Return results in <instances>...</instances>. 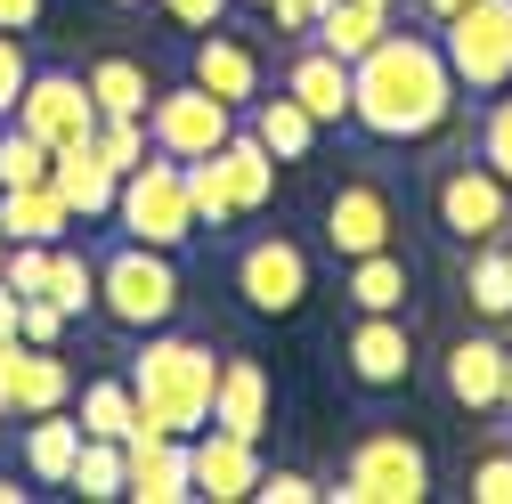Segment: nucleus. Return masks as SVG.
<instances>
[{
    "instance_id": "f257e3e1",
    "label": "nucleus",
    "mask_w": 512,
    "mask_h": 504,
    "mask_svg": "<svg viewBox=\"0 0 512 504\" xmlns=\"http://www.w3.org/2000/svg\"><path fill=\"white\" fill-rule=\"evenodd\" d=\"M456 98L464 90H456V74L439 57V33H382L350 66V122L366 139H391V147L439 139Z\"/></svg>"
},
{
    "instance_id": "f03ea898",
    "label": "nucleus",
    "mask_w": 512,
    "mask_h": 504,
    "mask_svg": "<svg viewBox=\"0 0 512 504\" xmlns=\"http://www.w3.org/2000/svg\"><path fill=\"white\" fill-rule=\"evenodd\" d=\"M212 383H220V350L212 342H187V334H147V350L131 358V399H139V423L155 431H179L196 439L212 423Z\"/></svg>"
},
{
    "instance_id": "7ed1b4c3",
    "label": "nucleus",
    "mask_w": 512,
    "mask_h": 504,
    "mask_svg": "<svg viewBox=\"0 0 512 504\" xmlns=\"http://www.w3.org/2000/svg\"><path fill=\"white\" fill-rule=\"evenodd\" d=\"M98 309H106L114 326H131V334L171 326V309H179L171 252H163V244H114L106 261H98Z\"/></svg>"
},
{
    "instance_id": "20e7f679",
    "label": "nucleus",
    "mask_w": 512,
    "mask_h": 504,
    "mask_svg": "<svg viewBox=\"0 0 512 504\" xmlns=\"http://www.w3.org/2000/svg\"><path fill=\"white\" fill-rule=\"evenodd\" d=\"M439 57L464 98H496L512 82V0H464L456 17H439Z\"/></svg>"
},
{
    "instance_id": "39448f33",
    "label": "nucleus",
    "mask_w": 512,
    "mask_h": 504,
    "mask_svg": "<svg viewBox=\"0 0 512 504\" xmlns=\"http://www.w3.org/2000/svg\"><path fill=\"white\" fill-rule=\"evenodd\" d=\"M114 220H122V236H131V244H163V252H179L187 236H196L179 155H163V147H155L139 171H122V187H114Z\"/></svg>"
},
{
    "instance_id": "423d86ee",
    "label": "nucleus",
    "mask_w": 512,
    "mask_h": 504,
    "mask_svg": "<svg viewBox=\"0 0 512 504\" xmlns=\"http://www.w3.org/2000/svg\"><path fill=\"white\" fill-rule=\"evenodd\" d=\"M326 496L334 504H423L431 496V456L415 448L407 431H366Z\"/></svg>"
},
{
    "instance_id": "0eeeda50",
    "label": "nucleus",
    "mask_w": 512,
    "mask_h": 504,
    "mask_svg": "<svg viewBox=\"0 0 512 504\" xmlns=\"http://www.w3.org/2000/svg\"><path fill=\"white\" fill-rule=\"evenodd\" d=\"M431 220L456 236V244H504L512 236V187L488 163H439L431 171Z\"/></svg>"
},
{
    "instance_id": "6e6552de",
    "label": "nucleus",
    "mask_w": 512,
    "mask_h": 504,
    "mask_svg": "<svg viewBox=\"0 0 512 504\" xmlns=\"http://www.w3.org/2000/svg\"><path fill=\"white\" fill-rule=\"evenodd\" d=\"M228 131H236V106H228V98H212L204 82L155 90V106H147V139H155L163 155H179V163L212 155V147H220Z\"/></svg>"
},
{
    "instance_id": "1a4fd4ad",
    "label": "nucleus",
    "mask_w": 512,
    "mask_h": 504,
    "mask_svg": "<svg viewBox=\"0 0 512 504\" xmlns=\"http://www.w3.org/2000/svg\"><path fill=\"white\" fill-rule=\"evenodd\" d=\"M9 122H17V131H33V139L57 155V147H74V139L98 131V106H90L82 74H57V66L41 74V66H33L25 90H17V114H9Z\"/></svg>"
},
{
    "instance_id": "9d476101",
    "label": "nucleus",
    "mask_w": 512,
    "mask_h": 504,
    "mask_svg": "<svg viewBox=\"0 0 512 504\" xmlns=\"http://www.w3.org/2000/svg\"><path fill=\"white\" fill-rule=\"evenodd\" d=\"M236 293H244V309H261V318H293L309 301V252L293 236H252L236 252Z\"/></svg>"
},
{
    "instance_id": "9b49d317",
    "label": "nucleus",
    "mask_w": 512,
    "mask_h": 504,
    "mask_svg": "<svg viewBox=\"0 0 512 504\" xmlns=\"http://www.w3.org/2000/svg\"><path fill=\"white\" fill-rule=\"evenodd\" d=\"M342 366L358 391H399L415 374V334H407V309H358V326L342 334Z\"/></svg>"
},
{
    "instance_id": "f8f14e48",
    "label": "nucleus",
    "mask_w": 512,
    "mask_h": 504,
    "mask_svg": "<svg viewBox=\"0 0 512 504\" xmlns=\"http://www.w3.org/2000/svg\"><path fill=\"white\" fill-rule=\"evenodd\" d=\"M122 496L131 504H187L196 496V472H187V439L139 423L122 439Z\"/></svg>"
},
{
    "instance_id": "ddd939ff",
    "label": "nucleus",
    "mask_w": 512,
    "mask_h": 504,
    "mask_svg": "<svg viewBox=\"0 0 512 504\" xmlns=\"http://www.w3.org/2000/svg\"><path fill=\"white\" fill-rule=\"evenodd\" d=\"M326 244H334V261H358V252L399 244V204H391V187H382V179H342L334 196H326Z\"/></svg>"
},
{
    "instance_id": "4468645a",
    "label": "nucleus",
    "mask_w": 512,
    "mask_h": 504,
    "mask_svg": "<svg viewBox=\"0 0 512 504\" xmlns=\"http://www.w3.org/2000/svg\"><path fill=\"white\" fill-rule=\"evenodd\" d=\"M187 472H196V496H212V504H244L252 480H261V456H252V439L204 423L196 439H187Z\"/></svg>"
},
{
    "instance_id": "2eb2a0df",
    "label": "nucleus",
    "mask_w": 512,
    "mask_h": 504,
    "mask_svg": "<svg viewBox=\"0 0 512 504\" xmlns=\"http://www.w3.org/2000/svg\"><path fill=\"white\" fill-rule=\"evenodd\" d=\"M439 383H447V399H456L472 423L496 415V399H504V342H496V334H464V342H447Z\"/></svg>"
},
{
    "instance_id": "dca6fc26",
    "label": "nucleus",
    "mask_w": 512,
    "mask_h": 504,
    "mask_svg": "<svg viewBox=\"0 0 512 504\" xmlns=\"http://www.w3.org/2000/svg\"><path fill=\"white\" fill-rule=\"evenodd\" d=\"M187 82H204L212 98H228L236 114L252 106V98H261L269 82H261V49H252V41H236V33H196V74H187Z\"/></svg>"
},
{
    "instance_id": "f3484780",
    "label": "nucleus",
    "mask_w": 512,
    "mask_h": 504,
    "mask_svg": "<svg viewBox=\"0 0 512 504\" xmlns=\"http://www.w3.org/2000/svg\"><path fill=\"white\" fill-rule=\"evenodd\" d=\"M285 98H301V106L317 114V131H342V122H350V66H342L334 49L301 41L293 66H285Z\"/></svg>"
},
{
    "instance_id": "a211bd4d",
    "label": "nucleus",
    "mask_w": 512,
    "mask_h": 504,
    "mask_svg": "<svg viewBox=\"0 0 512 504\" xmlns=\"http://www.w3.org/2000/svg\"><path fill=\"white\" fill-rule=\"evenodd\" d=\"M49 187L66 196V212L74 220H114V171H106V155L90 147V139H74V147H57L49 155Z\"/></svg>"
},
{
    "instance_id": "6ab92c4d",
    "label": "nucleus",
    "mask_w": 512,
    "mask_h": 504,
    "mask_svg": "<svg viewBox=\"0 0 512 504\" xmlns=\"http://www.w3.org/2000/svg\"><path fill=\"white\" fill-rule=\"evenodd\" d=\"M212 423L261 448V431H269V374H261V358H220V383H212Z\"/></svg>"
},
{
    "instance_id": "aec40b11",
    "label": "nucleus",
    "mask_w": 512,
    "mask_h": 504,
    "mask_svg": "<svg viewBox=\"0 0 512 504\" xmlns=\"http://www.w3.org/2000/svg\"><path fill=\"white\" fill-rule=\"evenodd\" d=\"M212 163H220V187H228V204H236V220L244 212H269L277 204V155L252 139V131H228L220 147H212Z\"/></svg>"
},
{
    "instance_id": "412c9836",
    "label": "nucleus",
    "mask_w": 512,
    "mask_h": 504,
    "mask_svg": "<svg viewBox=\"0 0 512 504\" xmlns=\"http://www.w3.org/2000/svg\"><path fill=\"white\" fill-rule=\"evenodd\" d=\"M74 456H82V415H66V407L25 415V480L66 488L74 480Z\"/></svg>"
},
{
    "instance_id": "4be33fe9",
    "label": "nucleus",
    "mask_w": 512,
    "mask_h": 504,
    "mask_svg": "<svg viewBox=\"0 0 512 504\" xmlns=\"http://www.w3.org/2000/svg\"><path fill=\"white\" fill-rule=\"evenodd\" d=\"M244 114H252V122H244V131H252V139H261V147H269L277 163H309V147H317V114H309L301 98H285V90L269 98V90H261V98H252V106H244Z\"/></svg>"
},
{
    "instance_id": "5701e85b",
    "label": "nucleus",
    "mask_w": 512,
    "mask_h": 504,
    "mask_svg": "<svg viewBox=\"0 0 512 504\" xmlns=\"http://www.w3.org/2000/svg\"><path fill=\"white\" fill-rule=\"evenodd\" d=\"M342 293H350V309H407V293H415L407 252L382 244V252H358V261H342Z\"/></svg>"
},
{
    "instance_id": "b1692460",
    "label": "nucleus",
    "mask_w": 512,
    "mask_h": 504,
    "mask_svg": "<svg viewBox=\"0 0 512 504\" xmlns=\"http://www.w3.org/2000/svg\"><path fill=\"white\" fill-rule=\"evenodd\" d=\"M74 228V212H66V196L41 179V187H0V236L9 244H57Z\"/></svg>"
},
{
    "instance_id": "393cba45",
    "label": "nucleus",
    "mask_w": 512,
    "mask_h": 504,
    "mask_svg": "<svg viewBox=\"0 0 512 504\" xmlns=\"http://www.w3.org/2000/svg\"><path fill=\"white\" fill-rule=\"evenodd\" d=\"M391 33V9H374V0H334V9H317L309 17V41L317 49H334L342 66H358V57Z\"/></svg>"
},
{
    "instance_id": "a878e982",
    "label": "nucleus",
    "mask_w": 512,
    "mask_h": 504,
    "mask_svg": "<svg viewBox=\"0 0 512 504\" xmlns=\"http://www.w3.org/2000/svg\"><path fill=\"white\" fill-rule=\"evenodd\" d=\"M74 399V366L57 358V350H33L17 358V383H9V415H49V407H66Z\"/></svg>"
},
{
    "instance_id": "bb28decb",
    "label": "nucleus",
    "mask_w": 512,
    "mask_h": 504,
    "mask_svg": "<svg viewBox=\"0 0 512 504\" xmlns=\"http://www.w3.org/2000/svg\"><path fill=\"white\" fill-rule=\"evenodd\" d=\"M82 90H90L98 114H147L155 106V82H147L139 57H98V66L82 74Z\"/></svg>"
},
{
    "instance_id": "cd10ccee",
    "label": "nucleus",
    "mask_w": 512,
    "mask_h": 504,
    "mask_svg": "<svg viewBox=\"0 0 512 504\" xmlns=\"http://www.w3.org/2000/svg\"><path fill=\"white\" fill-rule=\"evenodd\" d=\"M464 301H472V318L512 326V261H504V244H472V261H464Z\"/></svg>"
},
{
    "instance_id": "c85d7f7f",
    "label": "nucleus",
    "mask_w": 512,
    "mask_h": 504,
    "mask_svg": "<svg viewBox=\"0 0 512 504\" xmlns=\"http://www.w3.org/2000/svg\"><path fill=\"white\" fill-rule=\"evenodd\" d=\"M139 431V399H131V374H106V383L82 391V439H131Z\"/></svg>"
},
{
    "instance_id": "c756f323",
    "label": "nucleus",
    "mask_w": 512,
    "mask_h": 504,
    "mask_svg": "<svg viewBox=\"0 0 512 504\" xmlns=\"http://www.w3.org/2000/svg\"><path fill=\"white\" fill-rule=\"evenodd\" d=\"M90 147L106 155V171H114V179H122V171H139V163L155 155V139H147V114H98Z\"/></svg>"
},
{
    "instance_id": "7c9ffc66",
    "label": "nucleus",
    "mask_w": 512,
    "mask_h": 504,
    "mask_svg": "<svg viewBox=\"0 0 512 504\" xmlns=\"http://www.w3.org/2000/svg\"><path fill=\"white\" fill-rule=\"evenodd\" d=\"M66 488H74L82 504H114V496H122V439H82Z\"/></svg>"
},
{
    "instance_id": "2f4dec72",
    "label": "nucleus",
    "mask_w": 512,
    "mask_h": 504,
    "mask_svg": "<svg viewBox=\"0 0 512 504\" xmlns=\"http://www.w3.org/2000/svg\"><path fill=\"white\" fill-rule=\"evenodd\" d=\"M66 318H82V309H98V261H82V252H49V285H41Z\"/></svg>"
},
{
    "instance_id": "473e14b6",
    "label": "nucleus",
    "mask_w": 512,
    "mask_h": 504,
    "mask_svg": "<svg viewBox=\"0 0 512 504\" xmlns=\"http://www.w3.org/2000/svg\"><path fill=\"white\" fill-rule=\"evenodd\" d=\"M187 171V212H196V228H236V204H228V187H220V163L212 155H196V163H179Z\"/></svg>"
},
{
    "instance_id": "72a5a7b5",
    "label": "nucleus",
    "mask_w": 512,
    "mask_h": 504,
    "mask_svg": "<svg viewBox=\"0 0 512 504\" xmlns=\"http://www.w3.org/2000/svg\"><path fill=\"white\" fill-rule=\"evenodd\" d=\"M49 179V147L17 122H0V187H41Z\"/></svg>"
},
{
    "instance_id": "f704fd0d",
    "label": "nucleus",
    "mask_w": 512,
    "mask_h": 504,
    "mask_svg": "<svg viewBox=\"0 0 512 504\" xmlns=\"http://www.w3.org/2000/svg\"><path fill=\"white\" fill-rule=\"evenodd\" d=\"M480 163L512 187V82L488 98V114H480Z\"/></svg>"
},
{
    "instance_id": "c9c22d12",
    "label": "nucleus",
    "mask_w": 512,
    "mask_h": 504,
    "mask_svg": "<svg viewBox=\"0 0 512 504\" xmlns=\"http://www.w3.org/2000/svg\"><path fill=\"white\" fill-rule=\"evenodd\" d=\"M66 326H74V318H66V309H57L49 293H25V301H17V342L57 350V342H66Z\"/></svg>"
},
{
    "instance_id": "e433bc0d",
    "label": "nucleus",
    "mask_w": 512,
    "mask_h": 504,
    "mask_svg": "<svg viewBox=\"0 0 512 504\" xmlns=\"http://www.w3.org/2000/svg\"><path fill=\"white\" fill-rule=\"evenodd\" d=\"M49 252H57V244H9V261H0V285H9L17 301L41 293V285H49Z\"/></svg>"
},
{
    "instance_id": "4c0bfd02",
    "label": "nucleus",
    "mask_w": 512,
    "mask_h": 504,
    "mask_svg": "<svg viewBox=\"0 0 512 504\" xmlns=\"http://www.w3.org/2000/svg\"><path fill=\"white\" fill-rule=\"evenodd\" d=\"M252 496H261V504H317L326 488H317L309 472H293V464H277V472H261V480H252Z\"/></svg>"
},
{
    "instance_id": "58836bf2",
    "label": "nucleus",
    "mask_w": 512,
    "mask_h": 504,
    "mask_svg": "<svg viewBox=\"0 0 512 504\" xmlns=\"http://www.w3.org/2000/svg\"><path fill=\"white\" fill-rule=\"evenodd\" d=\"M33 74V57H25V33H0V122L17 114V90Z\"/></svg>"
},
{
    "instance_id": "ea45409f",
    "label": "nucleus",
    "mask_w": 512,
    "mask_h": 504,
    "mask_svg": "<svg viewBox=\"0 0 512 504\" xmlns=\"http://www.w3.org/2000/svg\"><path fill=\"white\" fill-rule=\"evenodd\" d=\"M472 504H512V448L472 464Z\"/></svg>"
},
{
    "instance_id": "a19ab883",
    "label": "nucleus",
    "mask_w": 512,
    "mask_h": 504,
    "mask_svg": "<svg viewBox=\"0 0 512 504\" xmlns=\"http://www.w3.org/2000/svg\"><path fill=\"white\" fill-rule=\"evenodd\" d=\"M228 9H236V0H163V17H171V25H187V33H212Z\"/></svg>"
},
{
    "instance_id": "79ce46f5",
    "label": "nucleus",
    "mask_w": 512,
    "mask_h": 504,
    "mask_svg": "<svg viewBox=\"0 0 512 504\" xmlns=\"http://www.w3.org/2000/svg\"><path fill=\"white\" fill-rule=\"evenodd\" d=\"M49 0H0V33H33Z\"/></svg>"
},
{
    "instance_id": "37998d69",
    "label": "nucleus",
    "mask_w": 512,
    "mask_h": 504,
    "mask_svg": "<svg viewBox=\"0 0 512 504\" xmlns=\"http://www.w3.org/2000/svg\"><path fill=\"white\" fill-rule=\"evenodd\" d=\"M17 358H25V342H0V407H9V383H17Z\"/></svg>"
},
{
    "instance_id": "c03bdc74",
    "label": "nucleus",
    "mask_w": 512,
    "mask_h": 504,
    "mask_svg": "<svg viewBox=\"0 0 512 504\" xmlns=\"http://www.w3.org/2000/svg\"><path fill=\"white\" fill-rule=\"evenodd\" d=\"M0 342H17V293L0 285Z\"/></svg>"
},
{
    "instance_id": "a18cd8bd",
    "label": "nucleus",
    "mask_w": 512,
    "mask_h": 504,
    "mask_svg": "<svg viewBox=\"0 0 512 504\" xmlns=\"http://www.w3.org/2000/svg\"><path fill=\"white\" fill-rule=\"evenodd\" d=\"M496 415H512V342H504V399H496Z\"/></svg>"
},
{
    "instance_id": "49530a36",
    "label": "nucleus",
    "mask_w": 512,
    "mask_h": 504,
    "mask_svg": "<svg viewBox=\"0 0 512 504\" xmlns=\"http://www.w3.org/2000/svg\"><path fill=\"white\" fill-rule=\"evenodd\" d=\"M456 9H464V0H423V17H431V25H439V17H456Z\"/></svg>"
},
{
    "instance_id": "de8ad7c7",
    "label": "nucleus",
    "mask_w": 512,
    "mask_h": 504,
    "mask_svg": "<svg viewBox=\"0 0 512 504\" xmlns=\"http://www.w3.org/2000/svg\"><path fill=\"white\" fill-rule=\"evenodd\" d=\"M25 496H33V488H17V480H0V504H25Z\"/></svg>"
},
{
    "instance_id": "09e8293b",
    "label": "nucleus",
    "mask_w": 512,
    "mask_h": 504,
    "mask_svg": "<svg viewBox=\"0 0 512 504\" xmlns=\"http://www.w3.org/2000/svg\"><path fill=\"white\" fill-rule=\"evenodd\" d=\"M301 9H309V17H317V9H334V0H301Z\"/></svg>"
},
{
    "instance_id": "8fccbe9b",
    "label": "nucleus",
    "mask_w": 512,
    "mask_h": 504,
    "mask_svg": "<svg viewBox=\"0 0 512 504\" xmlns=\"http://www.w3.org/2000/svg\"><path fill=\"white\" fill-rule=\"evenodd\" d=\"M114 9H147V0H114Z\"/></svg>"
},
{
    "instance_id": "3c124183",
    "label": "nucleus",
    "mask_w": 512,
    "mask_h": 504,
    "mask_svg": "<svg viewBox=\"0 0 512 504\" xmlns=\"http://www.w3.org/2000/svg\"><path fill=\"white\" fill-rule=\"evenodd\" d=\"M0 261H9V236H0Z\"/></svg>"
},
{
    "instance_id": "603ef678",
    "label": "nucleus",
    "mask_w": 512,
    "mask_h": 504,
    "mask_svg": "<svg viewBox=\"0 0 512 504\" xmlns=\"http://www.w3.org/2000/svg\"><path fill=\"white\" fill-rule=\"evenodd\" d=\"M244 9H269V0H244Z\"/></svg>"
},
{
    "instance_id": "864d4df0",
    "label": "nucleus",
    "mask_w": 512,
    "mask_h": 504,
    "mask_svg": "<svg viewBox=\"0 0 512 504\" xmlns=\"http://www.w3.org/2000/svg\"><path fill=\"white\" fill-rule=\"evenodd\" d=\"M0 431H9V407H0Z\"/></svg>"
},
{
    "instance_id": "5fc2aeb1",
    "label": "nucleus",
    "mask_w": 512,
    "mask_h": 504,
    "mask_svg": "<svg viewBox=\"0 0 512 504\" xmlns=\"http://www.w3.org/2000/svg\"><path fill=\"white\" fill-rule=\"evenodd\" d=\"M504 261H512V236H504Z\"/></svg>"
},
{
    "instance_id": "6e6d98bb",
    "label": "nucleus",
    "mask_w": 512,
    "mask_h": 504,
    "mask_svg": "<svg viewBox=\"0 0 512 504\" xmlns=\"http://www.w3.org/2000/svg\"><path fill=\"white\" fill-rule=\"evenodd\" d=\"M374 9H391V0H374Z\"/></svg>"
}]
</instances>
